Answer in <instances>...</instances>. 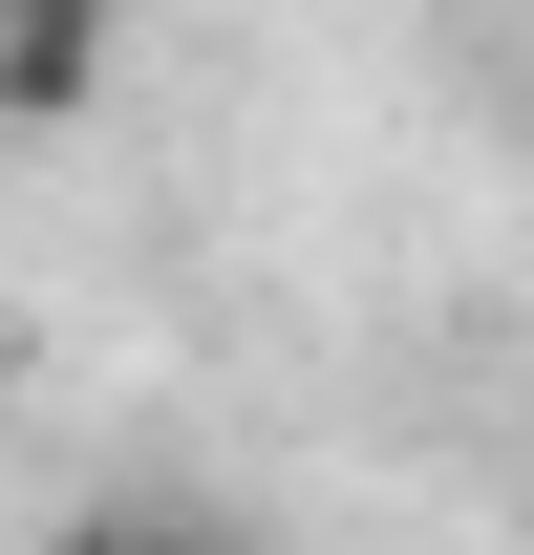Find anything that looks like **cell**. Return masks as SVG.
<instances>
[{"instance_id": "cell-1", "label": "cell", "mask_w": 534, "mask_h": 555, "mask_svg": "<svg viewBox=\"0 0 534 555\" xmlns=\"http://www.w3.org/2000/svg\"><path fill=\"white\" fill-rule=\"evenodd\" d=\"M86 86H107V22L86 0H0V129H65Z\"/></svg>"}, {"instance_id": "cell-2", "label": "cell", "mask_w": 534, "mask_h": 555, "mask_svg": "<svg viewBox=\"0 0 534 555\" xmlns=\"http://www.w3.org/2000/svg\"><path fill=\"white\" fill-rule=\"evenodd\" d=\"M43 555H257V534H236L214 491H107V513H65Z\"/></svg>"}]
</instances>
